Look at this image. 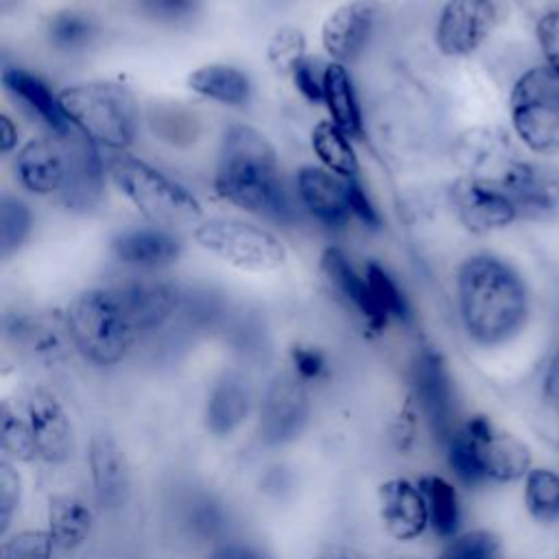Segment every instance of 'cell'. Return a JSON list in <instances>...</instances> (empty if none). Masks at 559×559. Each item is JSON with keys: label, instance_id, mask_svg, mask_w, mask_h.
<instances>
[{"label": "cell", "instance_id": "obj_1", "mask_svg": "<svg viewBox=\"0 0 559 559\" xmlns=\"http://www.w3.org/2000/svg\"><path fill=\"white\" fill-rule=\"evenodd\" d=\"M456 306L465 334L476 345L498 347L526 325L531 295L511 262L491 251H476L456 271Z\"/></svg>", "mask_w": 559, "mask_h": 559}, {"label": "cell", "instance_id": "obj_2", "mask_svg": "<svg viewBox=\"0 0 559 559\" xmlns=\"http://www.w3.org/2000/svg\"><path fill=\"white\" fill-rule=\"evenodd\" d=\"M214 190L221 199L245 212L277 223L293 218V203L282 183L275 146L251 124L234 122L223 131Z\"/></svg>", "mask_w": 559, "mask_h": 559}, {"label": "cell", "instance_id": "obj_3", "mask_svg": "<svg viewBox=\"0 0 559 559\" xmlns=\"http://www.w3.org/2000/svg\"><path fill=\"white\" fill-rule=\"evenodd\" d=\"M448 465L465 487L485 483H513L528 474L531 450L515 435L504 432L485 415L461 424L445 443Z\"/></svg>", "mask_w": 559, "mask_h": 559}, {"label": "cell", "instance_id": "obj_4", "mask_svg": "<svg viewBox=\"0 0 559 559\" xmlns=\"http://www.w3.org/2000/svg\"><path fill=\"white\" fill-rule=\"evenodd\" d=\"M70 124L94 144L122 151L133 144L140 107L133 92L118 81H83L59 92Z\"/></svg>", "mask_w": 559, "mask_h": 559}, {"label": "cell", "instance_id": "obj_5", "mask_svg": "<svg viewBox=\"0 0 559 559\" xmlns=\"http://www.w3.org/2000/svg\"><path fill=\"white\" fill-rule=\"evenodd\" d=\"M66 328L76 352L98 365H118L138 336L114 286L79 293L66 310Z\"/></svg>", "mask_w": 559, "mask_h": 559}, {"label": "cell", "instance_id": "obj_6", "mask_svg": "<svg viewBox=\"0 0 559 559\" xmlns=\"http://www.w3.org/2000/svg\"><path fill=\"white\" fill-rule=\"evenodd\" d=\"M107 170L133 207L157 227H181L203 218V207L194 194L153 164L114 151L107 157Z\"/></svg>", "mask_w": 559, "mask_h": 559}, {"label": "cell", "instance_id": "obj_7", "mask_svg": "<svg viewBox=\"0 0 559 559\" xmlns=\"http://www.w3.org/2000/svg\"><path fill=\"white\" fill-rule=\"evenodd\" d=\"M509 118L531 153H559V70L548 63L524 70L509 92Z\"/></svg>", "mask_w": 559, "mask_h": 559}, {"label": "cell", "instance_id": "obj_8", "mask_svg": "<svg viewBox=\"0 0 559 559\" xmlns=\"http://www.w3.org/2000/svg\"><path fill=\"white\" fill-rule=\"evenodd\" d=\"M192 238L203 251L242 271H275L288 258L280 236L240 218L216 216L199 221Z\"/></svg>", "mask_w": 559, "mask_h": 559}, {"label": "cell", "instance_id": "obj_9", "mask_svg": "<svg viewBox=\"0 0 559 559\" xmlns=\"http://www.w3.org/2000/svg\"><path fill=\"white\" fill-rule=\"evenodd\" d=\"M411 382L432 437L445 445L463 424L456 386L445 358L432 347L419 349L413 358Z\"/></svg>", "mask_w": 559, "mask_h": 559}, {"label": "cell", "instance_id": "obj_10", "mask_svg": "<svg viewBox=\"0 0 559 559\" xmlns=\"http://www.w3.org/2000/svg\"><path fill=\"white\" fill-rule=\"evenodd\" d=\"M498 183L513 201L520 221L550 223L559 218V166L515 157L500 173Z\"/></svg>", "mask_w": 559, "mask_h": 559}, {"label": "cell", "instance_id": "obj_11", "mask_svg": "<svg viewBox=\"0 0 559 559\" xmlns=\"http://www.w3.org/2000/svg\"><path fill=\"white\" fill-rule=\"evenodd\" d=\"M448 201L461 227L476 236L500 231L520 221L513 201L491 177H459L448 190Z\"/></svg>", "mask_w": 559, "mask_h": 559}, {"label": "cell", "instance_id": "obj_12", "mask_svg": "<svg viewBox=\"0 0 559 559\" xmlns=\"http://www.w3.org/2000/svg\"><path fill=\"white\" fill-rule=\"evenodd\" d=\"M498 17L496 0H445L437 17L435 44L443 57H469L489 39Z\"/></svg>", "mask_w": 559, "mask_h": 559}, {"label": "cell", "instance_id": "obj_13", "mask_svg": "<svg viewBox=\"0 0 559 559\" xmlns=\"http://www.w3.org/2000/svg\"><path fill=\"white\" fill-rule=\"evenodd\" d=\"M15 406L31 426L37 456L48 463H63L74 452V428L52 393L39 386H26L17 393Z\"/></svg>", "mask_w": 559, "mask_h": 559}, {"label": "cell", "instance_id": "obj_14", "mask_svg": "<svg viewBox=\"0 0 559 559\" xmlns=\"http://www.w3.org/2000/svg\"><path fill=\"white\" fill-rule=\"evenodd\" d=\"M310 417V397L301 378L290 373L275 376L260 406V439L269 445H282L301 435Z\"/></svg>", "mask_w": 559, "mask_h": 559}, {"label": "cell", "instance_id": "obj_15", "mask_svg": "<svg viewBox=\"0 0 559 559\" xmlns=\"http://www.w3.org/2000/svg\"><path fill=\"white\" fill-rule=\"evenodd\" d=\"M382 9V0H347L336 7L321 26V44L328 57L343 66L358 59L378 26Z\"/></svg>", "mask_w": 559, "mask_h": 559}, {"label": "cell", "instance_id": "obj_16", "mask_svg": "<svg viewBox=\"0 0 559 559\" xmlns=\"http://www.w3.org/2000/svg\"><path fill=\"white\" fill-rule=\"evenodd\" d=\"M70 173L68 135H46L28 140L13 159L15 181L33 194L61 192Z\"/></svg>", "mask_w": 559, "mask_h": 559}, {"label": "cell", "instance_id": "obj_17", "mask_svg": "<svg viewBox=\"0 0 559 559\" xmlns=\"http://www.w3.org/2000/svg\"><path fill=\"white\" fill-rule=\"evenodd\" d=\"M68 146L70 173L59 199L70 212H92L105 192V162L96 148L98 144L76 129L68 135Z\"/></svg>", "mask_w": 559, "mask_h": 559}, {"label": "cell", "instance_id": "obj_18", "mask_svg": "<svg viewBox=\"0 0 559 559\" xmlns=\"http://www.w3.org/2000/svg\"><path fill=\"white\" fill-rule=\"evenodd\" d=\"M380 520L397 542L417 539L430 524L428 504L419 489L406 478H389L378 487Z\"/></svg>", "mask_w": 559, "mask_h": 559}, {"label": "cell", "instance_id": "obj_19", "mask_svg": "<svg viewBox=\"0 0 559 559\" xmlns=\"http://www.w3.org/2000/svg\"><path fill=\"white\" fill-rule=\"evenodd\" d=\"M301 205L325 227L347 225L352 212L347 201V179L319 166H301L295 175Z\"/></svg>", "mask_w": 559, "mask_h": 559}, {"label": "cell", "instance_id": "obj_20", "mask_svg": "<svg viewBox=\"0 0 559 559\" xmlns=\"http://www.w3.org/2000/svg\"><path fill=\"white\" fill-rule=\"evenodd\" d=\"M111 253L127 266L157 271L175 264L181 255V242L166 227H129L111 238Z\"/></svg>", "mask_w": 559, "mask_h": 559}, {"label": "cell", "instance_id": "obj_21", "mask_svg": "<svg viewBox=\"0 0 559 559\" xmlns=\"http://www.w3.org/2000/svg\"><path fill=\"white\" fill-rule=\"evenodd\" d=\"M135 332L159 328L177 308L179 293L173 282L133 277L114 286Z\"/></svg>", "mask_w": 559, "mask_h": 559}, {"label": "cell", "instance_id": "obj_22", "mask_svg": "<svg viewBox=\"0 0 559 559\" xmlns=\"http://www.w3.org/2000/svg\"><path fill=\"white\" fill-rule=\"evenodd\" d=\"M454 162L465 168V175L498 179L500 173L518 157L511 140L502 129L476 127L463 131L452 146Z\"/></svg>", "mask_w": 559, "mask_h": 559}, {"label": "cell", "instance_id": "obj_23", "mask_svg": "<svg viewBox=\"0 0 559 559\" xmlns=\"http://www.w3.org/2000/svg\"><path fill=\"white\" fill-rule=\"evenodd\" d=\"M321 273L328 282V286L345 301L352 304L360 317L376 330H382L389 323V317L378 308V304L371 297L369 284L365 277H360L356 273V269L352 266L347 253L336 247V245H328L321 251V260H319Z\"/></svg>", "mask_w": 559, "mask_h": 559}, {"label": "cell", "instance_id": "obj_24", "mask_svg": "<svg viewBox=\"0 0 559 559\" xmlns=\"http://www.w3.org/2000/svg\"><path fill=\"white\" fill-rule=\"evenodd\" d=\"M2 85L4 90L17 98L33 116H37L52 135L66 138L74 131L70 120L66 118L59 94L50 90V85L39 79L37 74L17 68V66H4L2 68Z\"/></svg>", "mask_w": 559, "mask_h": 559}, {"label": "cell", "instance_id": "obj_25", "mask_svg": "<svg viewBox=\"0 0 559 559\" xmlns=\"http://www.w3.org/2000/svg\"><path fill=\"white\" fill-rule=\"evenodd\" d=\"M90 469L100 504L118 507L129 491V465L124 452L107 435H96L90 443Z\"/></svg>", "mask_w": 559, "mask_h": 559}, {"label": "cell", "instance_id": "obj_26", "mask_svg": "<svg viewBox=\"0 0 559 559\" xmlns=\"http://www.w3.org/2000/svg\"><path fill=\"white\" fill-rule=\"evenodd\" d=\"M188 87L221 105L240 107L251 96V79L236 66L229 63H203L188 74Z\"/></svg>", "mask_w": 559, "mask_h": 559}, {"label": "cell", "instance_id": "obj_27", "mask_svg": "<svg viewBox=\"0 0 559 559\" xmlns=\"http://www.w3.org/2000/svg\"><path fill=\"white\" fill-rule=\"evenodd\" d=\"M323 103L330 111V120L349 138L362 135V114L356 98L352 74L343 63L330 61L323 79Z\"/></svg>", "mask_w": 559, "mask_h": 559}, {"label": "cell", "instance_id": "obj_28", "mask_svg": "<svg viewBox=\"0 0 559 559\" xmlns=\"http://www.w3.org/2000/svg\"><path fill=\"white\" fill-rule=\"evenodd\" d=\"M249 413V395L247 389L231 378L214 384L207 406H205V426L212 435L225 437L234 432Z\"/></svg>", "mask_w": 559, "mask_h": 559}, {"label": "cell", "instance_id": "obj_29", "mask_svg": "<svg viewBox=\"0 0 559 559\" xmlns=\"http://www.w3.org/2000/svg\"><path fill=\"white\" fill-rule=\"evenodd\" d=\"M92 531V511L74 496H57L48 511V533L55 546L72 550L81 546Z\"/></svg>", "mask_w": 559, "mask_h": 559}, {"label": "cell", "instance_id": "obj_30", "mask_svg": "<svg viewBox=\"0 0 559 559\" xmlns=\"http://www.w3.org/2000/svg\"><path fill=\"white\" fill-rule=\"evenodd\" d=\"M419 489L428 504V518H430L432 531L443 539L456 537V533L461 528L463 513H461L459 491L454 489V485L450 480L432 474V476H424L419 480Z\"/></svg>", "mask_w": 559, "mask_h": 559}, {"label": "cell", "instance_id": "obj_31", "mask_svg": "<svg viewBox=\"0 0 559 559\" xmlns=\"http://www.w3.org/2000/svg\"><path fill=\"white\" fill-rule=\"evenodd\" d=\"M98 37L96 20L79 9H59L46 22V41L61 52L85 50Z\"/></svg>", "mask_w": 559, "mask_h": 559}, {"label": "cell", "instance_id": "obj_32", "mask_svg": "<svg viewBox=\"0 0 559 559\" xmlns=\"http://www.w3.org/2000/svg\"><path fill=\"white\" fill-rule=\"evenodd\" d=\"M312 151L325 164L328 170L343 179H356L358 177V157L349 142V135H345L332 120H321L314 124L312 135Z\"/></svg>", "mask_w": 559, "mask_h": 559}, {"label": "cell", "instance_id": "obj_33", "mask_svg": "<svg viewBox=\"0 0 559 559\" xmlns=\"http://www.w3.org/2000/svg\"><path fill=\"white\" fill-rule=\"evenodd\" d=\"M524 504L533 520L552 524L559 520V472L531 467L524 476Z\"/></svg>", "mask_w": 559, "mask_h": 559}, {"label": "cell", "instance_id": "obj_34", "mask_svg": "<svg viewBox=\"0 0 559 559\" xmlns=\"http://www.w3.org/2000/svg\"><path fill=\"white\" fill-rule=\"evenodd\" d=\"M0 448L4 454L17 461H33L37 456L31 426L15 402L9 400H4L0 408Z\"/></svg>", "mask_w": 559, "mask_h": 559}, {"label": "cell", "instance_id": "obj_35", "mask_svg": "<svg viewBox=\"0 0 559 559\" xmlns=\"http://www.w3.org/2000/svg\"><path fill=\"white\" fill-rule=\"evenodd\" d=\"M33 231L31 207L15 197H4L0 201V253L2 258L13 255L22 249Z\"/></svg>", "mask_w": 559, "mask_h": 559}, {"label": "cell", "instance_id": "obj_36", "mask_svg": "<svg viewBox=\"0 0 559 559\" xmlns=\"http://www.w3.org/2000/svg\"><path fill=\"white\" fill-rule=\"evenodd\" d=\"M365 280L369 284L373 301L389 319H400V321L411 319V306H408L402 288L397 286V282L391 277V273L382 264H378L376 260H369L365 264Z\"/></svg>", "mask_w": 559, "mask_h": 559}, {"label": "cell", "instance_id": "obj_37", "mask_svg": "<svg viewBox=\"0 0 559 559\" xmlns=\"http://www.w3.org/2000/svg\"><path fill=\"white\" fill-rule=\"evenodd\" d=\"M306 33L297 26H280L266 44V63L277 76H290L306 57Z\"/></svg>", "mask_w": 559, "mask_h": 559}, {"label": "cell", "instance_id": "obj_38", "mask_svg": "<svg viewBox=\"0 0 559 559\" xmlns=\"http://www.w3.org/2000/svg\"><path fill=\"white\" fill-rule=\"evenodd\" d=\"M439 559H500V539L485 528L467 531L452 537Z\"/></svg>", "mask_w": 559, "mask_h": 559}, {"label": "cell", "instance_id": "obj_39", "mask_svg": "<svg viewBox=\"0 0 559 559\" xmlns=\"http://www.w3.org/2000/svg\"><path fill=\"white\" fill-rule=\"evenodd\" d=\"M133 4L153 22L181 24L201 11L203 0H133Z\"/></svg>", "mask_w": 559, "mask_h": 559}, {"label": "cell", "instance_id": "obj_40", "mask_svg": "<svg viewBox=\"0 0 559 559\" xmlns=\"http://www.w3.org/2000/svg\"><path fill=\"white\" fill-rule=\"evenodd\" d=\"M52 546L48 531H22L4 542L2 559H50Z\"/></svg>", "mask_w": 559, "mask_h": 559}, {"label": "cell", "instance_id": "obj_41", "mask_svg": "<svg viewBox=\"0 0 559 559\" xmlns=\"http://www.w3.org/2000/svg\"><path fill=\"white\" fill-rule=\"evenodd\" d=\"M325 66L321 63L319 57H310L306 55L297 68L293 70L290 79L295 83V87L299 90V94L308 100V103H323V79H325Z\"/></svg>", "mask_w": 559, "mask_h": 559}, {"label": "cell", "instance_id": "obj_42", "mask_svg": "<svg viewBox=\"0 0 559 559\" xmlns=\"http://www.w3.org/2000/svg\"><path fill=\"white\" fill-rule=\"evenodd\" d=\"M535 39L544 61L559 70V4L548 7L535 22Z\"/></svg>", "mask_w": 559, "mask_h": 559}, {"label": "cell", "instance_id": "obj_43", "mask_svg": "<svg viewBox=\"0 0 559 559\" xmlns=\"http://www.w3.org/2000/svg\"><path fill=\"white\" fill-rule=\"evenodd\" d=\"M20 493H22V480L15 467L9 461L0 463V533L4 535L11 518L20 504Z\"/></svg>", "mask_w": 559, "mask_h": 559}, {"label": "cell", "instance_id": "obj_44", "mask_svg": "<svg viewBox=\"0 0 559 559\" xmlns=\"http://www.w3.org/2000/svg\"><path fill=\"white\" fill-rule=\"evenodd\" d=\"M347 201H349V212L354 218H358L365 227L369 229H378L382 225L380 214L376 210V205L371 203L369 194L365 192L362 183L356 179H347Z\"/></svg>", "mask_w": 559, "mask_h": 559}, {"label": "cell", "instance_id": "obj_45", "mask_svg": "<svg viewBox=\"0 0 559 559\" xmlns=\"http://www.w3.org/2000/svg\"><path fill=\"white\" fill-rule=\"evenodd\" d=\"M290 360H293V367H295V376L301 378V380L319 378L325 371V358L314 347H304V345L293 347L290 349Z\"/></svg>", "mask_w": 559, "mask_h": 559}, {"label": "cell", "instance_id": "obj_46", "mask_svg": "<svg viewBox=\"0 0 559 559\" xmlns=\"http://www.w3.org/2000/svg\"><path fill=\"white\" fill-rule=\"evenodd\" d=\"M542 395L550 408L559 411V343L546 365V371L542 378Z\"/></svg>", "mask_w": 559, "mask_h": 559}, {"label": "cell", "instance_id": "obj_47", "mask_svg": "<svg viewBox=\"0 0 559 559\" xmlns=\"http://www.w3.org/2000/svg\"><path fill=\"white\" fill-rule=\"evenodd\" d=\"M210 559H266L258 548L247 544H227L212 552Z\"/></svg>", "mask_w": 559, "mask_h": 559}, {"label": "cell", "instance_id": "obj_48", "mask_svg": "<svg viewBox=\"0 0 559 559\" xmlns=\"http://www.w3.org/2000/svg\"><path fill=\"white\" fill-rule=\"evenodd\" d=\"M0 135H2V153H9L17 142V131L13 120L7 114H0Z\"/></svg>", "mask_w": 559, "mask_h": 559}, {"label": "cell", "instance_id": "obj_49", "mask_svg": "<svg viewBox=\"0 0 559 559\" xmlns=\"http://www.w3.org/2000/svg\"><path fill=\"white\" fill-rule=\"evenodd\" d=\"M317 559H367V557L349 546H328L317 555Z\"/></svg>", "mask_w": 559, "mask_h": 559}, {"label": "cell", "instance_id": "obj_50", "mask_svg": "<svg viewBox=\"0 0 559 559\" xmlns=\"http://www.w3.org/2000/svg\"><path fill=\"white\" fill-rule=\"evenodd\" d=\"M397 559H419V557H397Z\"/></svg>", "mask_w": 559, "mask_h": 559}, {"label": "cell", "instance_id": "obj_51", "mask_svg": "<svg viewBox=\"0 0 559 559\" xmlns=\"http://www.w3.org/2000/svg\"><path fill=\"white\" fill-rule=\"evenodd\" d=\"M557 559H559V555H557Z\"/></svg>", "mask_w": 559, "mask_h": 559}]
</instances>
